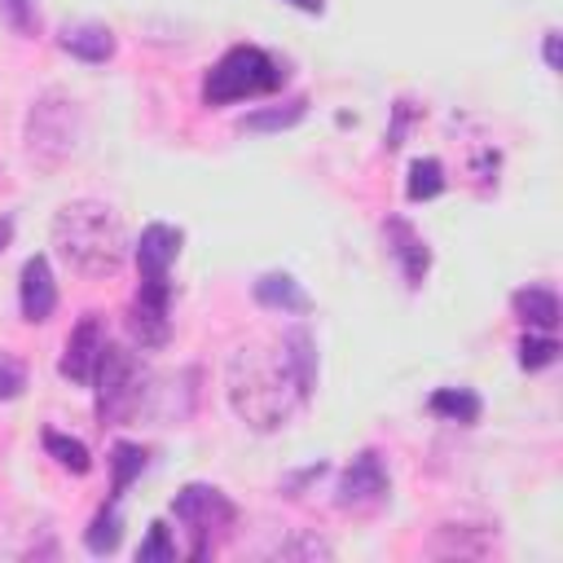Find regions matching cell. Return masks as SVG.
I'll use <instances>...</instances> for the list:
<instances>
[{
	"label": "cell",
	"mask_w": 563,
	"mask_h": 563,
	"mask_svg": "<svg viewBox=\"0 0 563 563\" xmlns=\"http://www.w3.org/2000/svg\"><path fill=\"white\" fill-rule=\"evenodd\" d=\"M308 396L312 391L299 383L282 339L233 347V356L224 365V400H229L233 418L246 422L251 431H260V435L282 431Z\"/></svg>",
	"instance_id": "obj_1"
},
{
	"label": "cell",
	"mask_w": 563,
	"mask_h": 563,
	"mask_svg": "<svg viewBox=\"0 0 563 563\" xmlns=\"http://www.w3.org/2000/svg\"><path fill=\"white\" fill-rule=\"evenodd\" d=\"M48 242H53V255L79 273V277H114L132 246H128V229H123V216L101 202V198H70L57 207L53 224H48Z\"/></svg>",
	"instance_id": "obj_2"
},
{
	"label": "cell",
	"mask_w": 563,
	"mask_h": 563,
	"mask_svg": "<svg viewBox=\"0 0 563 563\" xmlns=\"http://www.w3.org/2000/svg\"><path fill=\"white\" fill-rule=\"evenodd\" d=\"M22 141H26V158L40 167V172H57L75 158L79 141H84V106L62 92V88H48L31 101L26 110V128H22Z\"/></svg>",
	"instance_id": "obj_3"
},
{
	"label": "cell",
	"mask_w": 563,
	"mask_h": 563,
	"mask_svg": "<svg viewBox=\"0 0 563 563\" xmlns=\"http://www.w3.org/2000/svg\"><path fill=\"white\" fill-rule=\"evenodd\" d=\"M282 84H286V66L268 48L233 44L202 75V106H233V101L273 97V92H282Z\"/></svg>",
	"instance_id": "obj_4"
},
{
	"label": "cell",
	"mask_w": 563,
	"mask_h": 563,
	"mask_svg": "<svg viewBox=\"0 0 563 563\" xmlns=\"http://www.w3.org/2000/svg\"><path fill=\"white\" fill-rule=\"evenodd\" d=\"M145 383H150V374H145L141 356L132 347L106 339V347L97 356V369H92V383H88L92 405H97V422L101 427L132 422V413L145 405Z\"/></svg>",
	"instance_id": "obj_5"
},
{
	"label": "cell",
	"mask_w": 563,
	"mask_h": 563,
	"mask_svg": "<svg viewBox=\"0 0 563 563\" xmlns=\"http://www.w3.org/2000/svg\"><path fill=\"white\" fill-rule=\"evenodd\" d=\"M172 515L176 523L189 532V559H207L216 532H224L238 519V506L229 501V493H220L216 484H185L172 497Z\"/></svg>",
	"instance_id": "obj_6"
},
{
	"label": "cell",
	"mask_w": 563,
	"mask_h": 563,
	"mask_svg": "<svg viewBox=\"0 0 563 563\" xmlns=\"http://www.w3.org/2000/svg\"><path fill=\"white\" fill-rule=\"evenodd\" d=\"M387 497H391V475H387L383 457H378L374 449H361V453L339 471L334 506H339V510H352V515H365V510H378Z\"/></svg>",
	"instance_id": "obj_7"
},
{
	"label": "cell",
	"mask_w": 563,
	"mask_h": 563,
	"mask_svg": "<svg viewBox=\"0 0 563 563\" xmlns=\"http://www.w3.org/2000/svg\"><path fill=\"white\" fill-rule=\"evenodd\" d=\"M128 339L141 352H154L172 339V282H141L128 303Z\"/></svg>",
	"instance_id": "obj_8"
},
{
	"label": "cell",
	"mask_w": 563,
	"mask_h": 563,
	"mask_svg": "<svg viewBox=\"0 0 563 563\" xmlns=\"http://www.w3.org/2000/svg\"><path fill=\"white\" fill-rule=\"evenodd\" d=\"M106 347V325L97 312H84L79 325L70 330L66 347H62V361H57V374L70 378L75 387H88L92 383V369H97V356Z\"/></svg>",
	"instance_id": "obj_9"
},
{
	"label": "cell",
	"mask_w": 563,
	"mask_h": 563,
	"mask_svg": "<svg viewBox=\"0 0 563 563\" xmlns=\"http://www.w3.org/2000/svg\"><path fill=\"white\" fill-rule=\"evenodd\" d=\"M383 238H387V251H391L405 286L418 290L427 282V273H431V246H427V238L409 220H400V216H387L383 220Z\"/></svg>",
	"instance_id": "obj_10"
},
{
	"label": "cell",
	"mask_w": 563,
	"mask_h": 563,
	"mask_svg": "<svg viewBox=\"0 0 563 563\" xmlns=\"http://www.w3.org/2000/svg\"><path fill=\"white\" fill-rule=\"evenodd\" d=\"M180 246H185V233H180L176 224H163V220L145 224L141 238H136V246H132L141 282H167V277H172V264H176V255H180Z\"/></svg>",
	"instance_id": "obj_11"
},
{
	"label": "cell",
	"mask_w": 563,
	"mask_h": 563,
	"mask_svg": "<svg viewBox=\"0 0 563 563\" xmlns=\"http://www.w3.org/2000/svg\"><path fill=\"white\" fill-rule=\"evenodd\" d=\"M18 308H22V317L31 325L53 317V308H57V282H53L48 255H31L22 264V273H18Z\"/></svg>",
	"instance_id": "obj_12"
},
{
	"label": "cell",
	"mask_w": 563,
	"mask_h": 563,
	"mask_svg": "<svg viewBox=\"0 0 563 563\" xmlns=\"http://www.w3.org/2000/svg\"><path fill=\"white\" fill-rule=\"evenodd\" d=\"M255 303L268 308V312H282V317H303L312 308L308 290L295 282V273H260L255 286H251Z\"/></svg>",
	"instance_id": "obj_13"
},
{
	"label": "cell",
	"mask_w": 563,
	"mask_h": 563,
	"mask_svg": "<svg viewBox=\"0 0 563 563\" xmlns=\"http://www.w3.org/2000/svg\"><path fill=\"white\" fill-rule=\"evenodd\" d=\"M57 44L70 53V57H79V62H88V66H101V62H110L114 57V31L110 26H101V22H75V26H66L62 35H57Z\"/></svg>",
	"instance_id": "obj_14"
},
{
	"label": "cell",
	"mask_w": 563,
	"mask_h": 563,
	"mask_svg": "<svg viewBox=\"0 0 563 563\" xmlns=\"http://www.w3.org/2000/svg\"><path fill=\"white\" fill-rule=\"evenodd\" d=\"M510 308L515 317L528 325V330H541V334H554L559 325V295L550 286H519L510 295Z\"/></svg>",
	"instance_id": "obj_15"
},
{
	"label": "cell",
	"mask_w": 563,
	"mask_h": 563,
	"mask_svg": "<svg viewBox=\"0 0 563 563\" xmlns=\"http://www.w3.org/2000/svg\"><path fill=\"white\" fill-rule=\"evenodd\" d=\"M427 409H431L435 418H444V422H462V427H471V422H479L484 400H479L471 387H435V391L427 396Z\"/></svg>",
	"instance_id": "obj_16"
},
{
	"label": "cell",
	"mask_w": 563,
	"mask_h": 563,
	"mask_svg": "<svg viewBox=\"0 0 563 563\" xmlns=\"http://www.w3.org/2000/svg\"><path fill=\"white\" fill-rule=\"evenodd\" d=\"M308 114V97H290L282 106H260L238 119V132H286Z\"/></svg>",
	"instance_id": "obj_17"
},
{
	"label": "cell",
	"mask_w": 563,
	"mask_h": 563,
	"mask_svg": "<svg viewBox=\"0 0 563 563\" xmlns=\"http://www.w3.org/2000/svg\"><path fill=\"white\" fill-rule=\"evenodd\" d=\"M119 541H123V515H119V501H106L92 515V523L84 528V550L101 559V554H114Z\"/></svg>",
	"instance_id": "obj_18"
},
{
	"label": "cell",
	"mask_w": 563,
	"mask_h": 563,
	"mask_svg": "<svg viewBox=\"0 0 563 563\" xmlns=\"http://www.w3.org/2000/svg\"><path fill=\"white\" fill-rule=\"evenodd\" d=\"M40 444H44V453H48L62 471H70V475H88V471H92V453H88L84 440H75V435H66V431L48 427V431L40 435Z\"/></svg>",
	"instance_id": "obj_19"
},
{
	"label": "cell",
	"mask_w": 563,
	"mask_h": 563,
	"mask_svg": "<svg viewBox=\"0 0 563 563\" xmlns=\"http://www.w3.org/2000/svg\"><path fill=\"white\" fill-rule=\"evenodd\" d=\"M145 471V449L132 440H114L110 444V501H123V493L132 488V479Z\"/></svg>",
	"instance_id": "obj_20"
},
{
	"label": "cell",
	"mask_w": 563,
	"mask_h": 563,
	"mask_svg": "<svg viewBox=\"0 0 563 563\" xmlns=\"http://www.w3.org/2000/svg\"><path fill=\"white\" fill-rule=\"evenodd\" d=\"M444 163L440 158H413L409 163V180H405V194H409V202H431V198H440L444 194Z\"/></svg>",
	"instance_id": "obj_21"
},
{
	"label": "cell",
	"mask_w": 563,
	"mask_h": 563,
	"mask_svg": "<svg viewBox=\"0 0 563 563\" xmlns=\"http://www.w3.org/2000/svg\"><path fill=\"white\" fill-rule=\"evenodd\" d=\"M282 347H286V356H290L299 383L312 391V387H317V343H312V334H308L303 325H290V330L282 334Z\"/></svg>",
	"instance_id": "obj_22"
},
{
	"label": "cell",
	"mask_w": 563,
	"mask_h": 563,
	"mask_svg": "<svg viewBox=\"0 0 563 563\" xmlns=\"http://www.w3.org/2000/svg\"><path fill=\"white\" fill-rule=\"evenodd\" d=\"M554 361H559V343H554V334L528 330V334L519 339V369L537 374V369H545V365H554Z\"/></svg>",
	"instance_id": "obj_23"
},
{
	"label": "cell",
	"mask_w": 563,
	"mask_h": 563,
	"mask_svg": "<svg viewBox=\"0 0 563 563\" xmlns=\"http://www.w3.org/2000/svg\"><path fill=\"white\" fill-rule=\"evenodd\" d=\"M268 554H273V559H334V545L321 541L317 532H290V537L277 541Z\"/></svg>",
	"instance_id": "obj_24"
},
{
	"label": "cell",
	"mask_w": 563,
	"mask_h": 563,
	"mask_svg": "<svg viewBox=\"0 0 563 563\" xmlns=\"http://www.w3.org/2000/svg\"><path fill=\"white\" fill-rule=\"evenodd\" d=\"M0 22L13 35H35L40 31V9H35V0H0Z\"/></svg>",
	"instance_id": "obj_25"
},
{
	"label": "cell",
	"mask_w": 563,
	"mask_h": 563,
	"mask_svg": "<svg viewBox=\"0 0 563 563\" xmlns=\"http://www.w3.org/2000/svg\"><path fill=\"white\" fill-rule=\"evenodd\" d=\"M172 559H176V541L167 523H150V537L136 545V563H172Z\"/></svg>",
	"instance_id": "obj_26"
},
{
	"label": "cell",
	"mask_w": 563,
	"mask_h": 563,
	"mask_svg": "<svg viewBox=\"0 0 563 563\" xmlns=\"http://www.w3.org/2000/svg\"><path fill=\"white\" fill-rule=\"evenodd\" d=\"M26 387V369L13 356H0V400H13Z\"/></svg>",
	"instance_id": "obj_27"
},
{
	"label": "cell",
	"mask_w": 563,
	"mask_h": 563,
	"mask_svg": "<svg viewBox=\"0 0 563 563\" xmlns=\"http://www.w3.org/2000/svg\"><path fill=\"white\" fill-rule=\"evenodd\" d=\"M405 123H409V101H396V123H391V132H387V150H396V145H400Z\"/></svg>",
	"instance_id": "obj_28"
},
{
	"label": "cell",
	"mask_w": 563,
	"mask_h": 563,
	"mask_svg": "<svg viewBox=\"0 0 563 563\" xmlns=\"http://www.w3.org/2000/svg\"><path fill=\"white\" fill-rule=\"evenodd\" d=\"M541 57H545V70H559V31H545V40H541Z\"/></svg>",
	"instance_id": "obj_29"
},
{
	"label": "cell",
	"mask_w": 563,
	"mask_h": 563,
	"mask_svg": "<svg viewBox=\"0 0 563 563\" xmlns=\"http://www.w3.org/2000/svg\"><path fill=\"white\" fill-rule=\"evenodd\" d=\"M282 4H290V9H299V13H325V0H282Z\"/></svg>",
	"instance_id": "obj_30"
},
{
	"label": "cell",
	"mask_w": 563,
	"mask_h": 563,
	"mask_svg": "<svg viewBox=\"0 0 563 563\" xmlns=\"http://www.w3.org/2000/svg\"><path fill=\"white\" fill-rule=\"evenodd\" d=\"M9 242H13V220L4 216V220H0V255H4V246H9Z\"/></svg>",
	"instance_id": "obj_31"
}]
</instances>
